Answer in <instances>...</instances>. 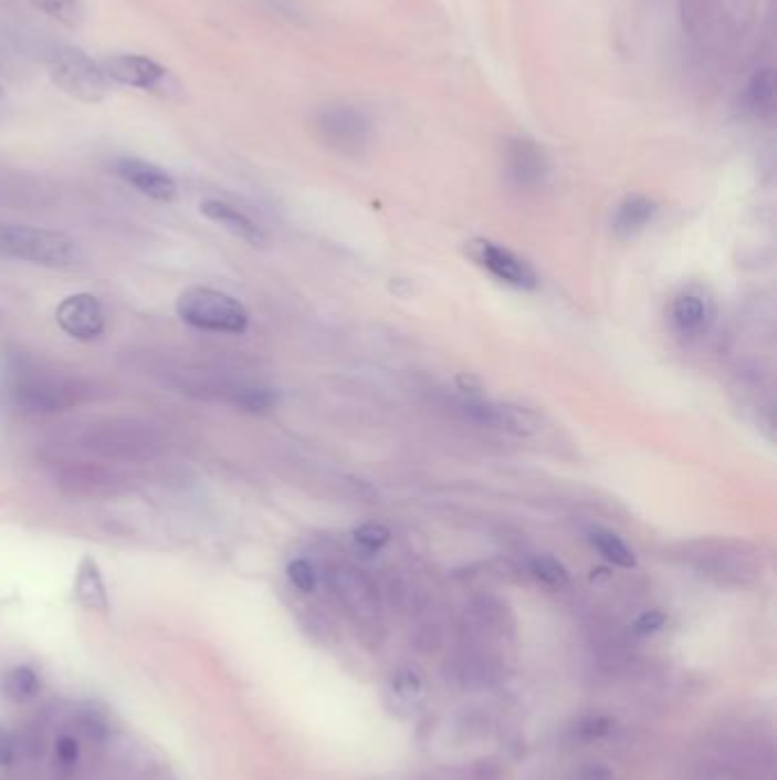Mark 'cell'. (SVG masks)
I'll list each match as a JSON object with an SVG mask.
<instances>
[{"instance_id":"6da1fadb","label":"cell","mask_w":777,"mask_h":780,"mask_svg":"<svg viewBox=\"0 0 777 780\" xmlns=\"http://www.w3.org/2000/svg\"><path fill=\"white\" fill-rule=\"evenodd\" d=\"M83 386L53 370L19 365L10 375V395L28 414H62L83 399Z\"/></svg>"},{"instance_id":"7a4b0ae2","label":"cell","mask_w":777,"mask_h":780,"mask_svg":"<svg viewBox=\"0 0 777 780\" xmlns=\"http://www.w3.org/2000/svg\"><path fill=\"white\" fill-rule=\"evenodd\" d=\"M176 313L192 329L229 333V336H242L251 322V315L240 300L214 288H188L180 292L176 300Z\"/></svg>"},{"instance_id":"3957f363","label":"cell","mask_w":777,"mask_h":780,"mask_svg":"<svg viewBox=\"0 0 777 780\" xmlns=\"http://www.w3.org/2000/svg\"><path fill=\"white\" fill-rule=\"evenodd\" d=\"M0 256L28 260L42 268H71L78 263V242L60 231L25 225H0Z\"/></svg>"},{"instance_id":"277c9868","label":"cell","mask_w":777,"mask_h":780,"mask_svg":"<svg viewBox=\"0 0 777 780\" xmlns=\"http://www.w3.org/2000/svg\"><path fill=\"white\" fill-rule=\"evenodd\" d=\"M46 66L53 85L81 103H103L113 92V83L105 76L101 62L76 46L53 49L49 53Z\"/></svg>"},{"instance_id":"5b68a950","label":"cell","mask_w":777,"mask_h":780,"mask_svg":"<svg viewBox=\"0 0 777 780\" xmlns=\"http://www.w3.org/2000/svg\"><path fill=\"white\" fill-rule=\"evenodd\" d=\"M313 131L328 148L345 156L363 154L375 135L372 119L347 103L319 107L313 117Z\"/></svg>"},{"instance_id":"8992f818","label":"cell","mask_w":777,"mask_h":780,"mask_svg":"<svg viewBox=\"0 0 777 780\" xmlns=\"http://www.w3.org/2000/svg\"><path fill=\"white\" fill-rule=\"evenodd\" d=\"M101 66L113 85L133 87V90L154 94V96L167 98V101L180 98V94H182V87L174 73L167 66H162L160 62L146 58V55H137V53L109 55V58L101 60Z\"/></svg>"},{"instance_id":"52a82bcc","label":"cell","mask_w":777,"mask_h":780,"mask_svg":"<svg viewBox=\"0 0 777 780\" xmlns=\"http://www.w3.org/2000/svg\"><path fill=\"white\" fill-rule=\"evenodd\" d=\"M158 445L160 443L151 429L137 427L133 423H109L107 427H101L90 436V448L113 459L151 457L158 450Z\"/></svg>"},{"instance_id":"ba28073f","label":"cell","mask_w":777,"mask_h":780,"mask_svg":"<svg viewBox=\"0 0 777 780\" xmlns=\"http://www.w3.org/2000/svg\"><path fill=\"white\" fill-rule=\"evenodd\" d=\"M465 412L472 420L495 427L513 436H534L543 429V418L529 406L511 402H484L481 397L468 399Z\"/></svg>"},{"instance_id":"9c48e42d","label":"cell","mask_w":777,"mask_h":780,"mask_svg":"<svg viewBox=\"0 0 777 780\" xmlns=\"http://www.w3.org/2000/svg\"><path fill=\"white\" fill-rule=\"evenodd\" d=\"M55 320L69 339L90 343L103 336L105 331V313L98 302V297L90 292H78L64 297L55 309Z\"/></svg>"},{"instance_id":"30bf717a","label":"cell","mask_w":777,"mask_h":780,"mask_svg":"<svg viewBox=\"0 0 777 780\" xmlns=\"http://www.w3.org/2000/svg\"><path fill=\"white\" fill-rule=\"evenodd\" d=\"M468 251L481 268L489 270L495 279H500L506 285L523 288V290H532L538 285L534 270L523 258H517L513 251L491 240H472L468 245Z\"/></svg>"},{"instance_id":"8fae6325","label":"cell","mask_w":777,"mask_h":780,"mask_svg":"<svg viewBox=\"0 0 777 780\" xmlns=\"http://www.w3.org/2000/svg\"><path fill=\"white\" fill-rule=\"evenodd\" d=\"M115 174L126 180L139 195L160 204H171L178 195V185L162 167L139 158H119L115 163Z\"/></svg>"},{"instance_id":"7c38bea8","label":"cell","mask_w":777,"mask_h":780,"mask_svg":"<svg viewBox=\"0 0 777 780\" xmlns=\"http://www.w3.org/2000/svg\"><path fill=\"white\" fill-rule=\"evenodd\" d=\"M506 165L511 178L523 188H536L547 176V160L543 148L525 137L511 139L506 146Z\"/></svg>"},{"instance_id":"4fadbf2b","label":"cell","mask_w":777,"mask_h":780,"mask_svg":"<svg viewBox=\"0 0 777 780\" xmlns=\"http://www.w3.org/2000/svg\"><path fill=\"white\" fill-rule=\"evenodd\" d=\"M201 215L208 217L214 225H219L221 229H227L231 236L244 240L251 247H265L267 245V233L255 225V221L242 212L240 208L221 201V199H208L201 206Z\"/></svg>"},{"instance_id":"5bb4252c","label":"cell","mask_w":777,"mask_h":780,"mask_svg":"<svg viewBox=\"0 0 777 780\" xmlns=\"http://www.w3.org/2000/svg\"><path fill=\"white\" fill-rule=\"evenodd\" d=\"M73 596H76L81 607L90 612H98V614L109 612L107 586L94 557H83V562L78 564L76 580H73Z\"/></svg>"},{"instance_id":"9a60e30c","label":"cell","mask_w":777,"mask_h":780,"mask_svg":"<svg viewBox=\"0 0 777 780\" xmlns=\"http://www.w3.org/2000/svg\"><path fill=\"white\" fill-rule=\"evenodd\" d=\"M654 215H657V204L652 199L641 197V195L627 197L622 204H618V208L613 212V219H611L613 233L620 238L634 236L650 225Z\"/></svg>"},{"instance_id":"2e32d148","label":"cell","mask_w":777,"mask_h":780,"mask_svg":"<svg viewBox=\"0 0 777 780\" xmlns=\"http://www.w3.org/2000/svg\"><path fill=\"white\" fill-rule=\"evenodd\" d=\"M42 691V680L32 666H12L0 676V694L12 703H30Z\"/></svg>"},{"instance_id":"e0dca14e","label":"cell","mask_w":777,"mask_h":780,"mask_svg":"<svg viewBox=\"0 0 777 780\" xmlns=\"http://www.w3.org/2000/svg\"><path fill=\"white\" fill-rule=\"evenodd\" d=\"M673 322L682 333H700L707 329L710 309L697 294H680L673 302Z\"/></svg>"},{"instance_id":"ac0fdd59","label":"cell","mask_w":777,"mask_h":780,"mask_svg":"<svg viewBox=\"0 0 777 780\" xmlns=\"http://www.w3.org/2000/svg\"><path fill=\"white\" fill-rule=\"evenodd\" d=\"M28 3L36 10L46 14L49 19L57 21L64 28L78 30L85 19H87V10L83 0H28Z\"/></svg>"},{"instance_id":"d6986e66","label":"cell","mask_w":777,"mask_h":780,"mask_svg":"<svg viewBox=\"0 0 777 780\" xmlns=\"http://www.w3.org/2000/svg\"><path fill=\"white\" fill-rule=\"evenodd\" d=\"M588 539H590V543H594V548L605 557V560L611 562L613 566H620V569L637 566L634 550L629 548L618 534H613L609 530H594Z\"/></svg>"},{"instance_id":"ffe728a7","label":"cell","mask_w":777,"mask_h":780,"mask_svg":"<svg viewBox=\"0 0 777 780\" xmlns=\"http://www.w3.org/2000/svg\"><path fill=\"white\" fill-rule=\"evenodd\" d=\"M233 404L244 414L265 416L279 404V393L265 386H242L233 391Z\"/></svg>"},{"instance_id":"44dd1931","label":"cell","mask_w":777,"mask_h":780,"mask_svg":"<svg viewBox=\"0 0 777 780\" xmlns=\"http://www.w3.org/2000/svg\"><path fill=\"white\" fill-rule=\"evenodd\" d=\"M529 573L538 582H543L545 586H552V589H564L570 582L568 569L559 560H554V557H549V554L534 557V560L529 562Z\"/></svg>"},{"instance_id":"7402d4cb","label":"cell","mask_w":777,"mask_h":780,"mask_svg":"<svg viewBox=\"0 0 777 780\" xmlns=\"http://www.w3.org/2000/svg\"><path fill=\"white\" fill-rule=\"evenodd\" d=\"M746 98L753 110H770L773 107V71L757 69L746 87Z\"/></svg>"},{"instance_id":"603a6c76","label":"cell","mask_w":777,"mask_h":780,"mask_svg":"<svg viewBox=\"0 0 777 780\" xmlns=\"http://www.w3.org/2000/svg\"><path fill=\"white\" fill-rule=\"evenodd\" d=\"M388 541H390V530L379 523H365L358 530H354V543L367 554L384 550Z\"/></svg>"},{"instance_id":"cb8c5ba5","label":"cell","mask_w":777,"mask_h":780,"mask_svg":"<svg viewBox=\"0 0 777 780\" xmlns=\"http://www.w3.org/2000/svg\"><path fill=\"white\" fill-rule=\"evenodd\" d=\"M287 580L302 593H313L317 589V573L308 560H292L287 564Z\"/></svg>"},{"instance_id":"d4e9b609","label":"cell","mask_w":777,"mask_h":780,"mask_svg":"<svg viewBox=\"0 0 777 780\" xmlns=\"http://www.w3.org/2000/svg\"><path fill=\"white\" fill-rule=\"evenodd\" d=\"M390 687H392V694L406 700H413L422 694V680L416 672H411V668H401V672H397L390 680Z\"/></svg>"},{"instance_id":"484cf974","label":"cell","mask_w":777,"mask_h":780,"mask_svg":"<svg viewBox=\"0 0 777 780\" xmlns=\"http://www.w3.org/2000/svg\"><path fill=\"white\" fill-rule=\"evenodd\" d=\"M616 721L611 717H605V715H598V717H588L579 724L577 732L586 739H600V737H607L611 735Z\"/></svg>"},{"instance_id":"4316f807","label":"cell","mask_w":777,"mask_h":780,"mask_svg":"<svg viewBox=\"0 0 777 780\" xmlns=\"http://www.w3.org/2000/svg\"><path fill=\"white\" fill-rule=\"evenodd\" d=\"M55 756L62 765L66 767H73L78 760H81V745H78V739L76 737H71V735H62L57 741H55Z\"/></svg>"},{"instance_id":"83f0119b","label":"cell","mask_w":777,"mask_h":780,"mask_svg":"<svg viewBox=\"0 0 777 780\" xmlns=\"http://www.w3.org/2000/svg\"><path fill=\"white\" fill-rule=\"evenodd\" d=\"M663 625H665V614H663V612L652 610V612L641 614V616L634 621L632 630H634V635H639V637H648V635H654L657 630H661Z\"/></svg>"},{"instance_id":"f1b7e54d","label":"cell","mask_w":777,"mask_h":780,"mask_svg":"<svg viewBox=\"0 0 777 780\" xmlns=\"http://www.w3.org/2000/svg\"><path fill=\"white\" fill-rule=\"evenodd\" d=\"M261 3H265L272 12H276L283 19H290V21L300 19V10H297V6L292 3V0H261Z\"/></svg>"},{"instance_id":"f546056e","label":"cell","mask_w":777,"mask_h":780,"mask_svg":"<svg viewBox=\"0 0 777 780\" xmlns=\"http://www.w3.org/2000/svg\"><path fill=\"white\" fill-rule=\"evenodd\" d=\"M579 780H616V778H613V773H611L607 767H602V765H590V767L581 769Z\"/></svg>"},{"instance_id":"4dcf8cb0","label":"cell","mask_w":777,"mask_h":780,"mask_svg":"<svg viewBox=\"0 0 777 780\" xmlns=\"http://www.w3.org/2000/svg\"><path fill=\"white\" fill-rule=\"evenodd\" d=\"M12 760H14V747H12V741H10L6 735H0V769L10 767Z\"/></svg>"},{"instance_id":"1f68e13d","label":"cell","mask_w":777,"mask_h":780,"mask_svg":"<svg viewBox=\"0 0 777 780\" xmlns=\"http://www.w3.org/2000/svg\"><path fill=\"white\" fill-rule=\"evenodd\" d=\"M3 98H6V92H3V87H0V103H3Z\"/></svg>"}]
</instances>
